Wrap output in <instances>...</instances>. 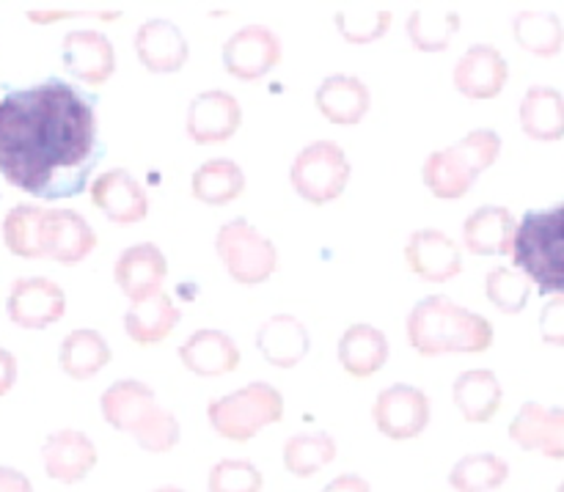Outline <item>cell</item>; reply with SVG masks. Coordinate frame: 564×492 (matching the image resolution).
<instances>
[{
  "label": "cell",
  "mask_w": 564,
  "mask_h": 492,
  "mask_svg": "<svg viewBox=\"0 0 564 492\" xmlns=\"http://www.w3.org/2000/svg\"><path fill=\"white\" fill-rule=\"evenodd\" d=\"M510 479V462L499 455H466L452 466L449 488L455 492H494Z\"/></svg>",
  "instance_id": "obj_33"
},
{
  "label": "cell",
  "mask_w": 564,
  "mask_h": 492,
  "mask_svg": "<svg viewBox=\"0 0 564 492\" xmlns=\"http://www.w3.org/2000/svg\"><path fill=\"white\" fill-rule=\"evenodd\" d=\"M138 61L154 75H171L187 64V42L169 20H149L135 33Z\"/></svg>",
  "instance_id": "obj_26"
},
{
  "label": "cell",
  "mask_w": 564,
  "mask_h": 492,
  "mask_svg": "<svg viewBox=\"0 0 564 492\" xmlns=\"http://www.w3.org/2000/svg\"><path fill=\"white\" fill-rule=\"evenodd\" d=\"M556 492H564V482H562V484H560V490H556Z\"/></svg>",
  "instance_id": "obj_43"
},
{
  "label": "cell",
  "mask_w": 564,
  "mask_h": 492,
  "mask_svg": "<svg viewBox=\"0 0 564 492\" xmlns=\"http://www.w3.org/2000/svg\"><path fill=\"white\" fill-rule=\"evenodd\" d=\"M405 264L427 284H446L463 273V253L446 231L419 229L405 245Z\"/></svg>",
  "instance_id": "obj_15"
},
{
  "label": "cell",
  "mask_w": 564,
  "mask_h": 492,
  "mask_svg": "<svg viewBox=\"0 0 564 492\" xmlns=\"http://www.w3.org/2000/svg\"><path fill=\"white\" fill-rule=\"evenodd\" d=\"M455 407L468 424H490L505 402V389L490 369H468L452 383Z\"/></svg>",
  "instance_id": "obj_27"
},
{
  "label": "cell",
  "mask_w": 564,
  "mask_h": 492,
  "mask_svg": "<svg viewBox=\"0 0 564 492\" xmlns=\"http://www.w3.org/2000/svg\"><path fill=\"white\" fill-rule=\"evenodd\" d=\"M512 33L527 53L540 55V58H554L564 47L562 20L549 11H521L512 22Z\"/></svg>",
  "instance_id": "obj_34"
},
{
  "label": "cell",
  "mask_w": 564,
  "mask_h": 492,
  "mask_svg": "<svg viewBox=\"0 0 564 492\" xmlns=\"http://www.w3.org/2000/svg\"><path fill=\"white\" fill-rule=\"evenodd\" d=\"M389 339H386L383 330L369 322L350 325L341 334L339 347H336V358H339L341 369L356 380H367L378 374L389 363Z\"/></svg>",
  "instance_id": "obj_25"
},
{
  "label": "cell",
  "mask_w": 564,
  "mask_h": 492,
  "mask_svg": "<svg viewBox=\"0 0 564 492\" xmlns=\"http://www.w3.org/2000/svg\"><path fill=\"white\" fill-rule=\"evenodd\" d=\"M314 102L330 124L356 127L367 119L369 108H372V94H369L367 83L358 77L330 75L319 83Z\"/></svg>",
  "instance_id": "obj_24"
},
{
  "label": "cell",
  "mask_w": 564,
  "mask_h": 492,
  "mask_svg": "<svg viewBox=\"0 0 564 492\" xmlns=\"http://www.w3.org/2000/svg\"><path fill=\"white\" fill-rule=\"evenodd\" d=\"M42 460L44 471L53 482L72 488L97 468L99 455L97 446L86 433H80V429H58V433L47 435V440H44Z\"/></svg>",
  "instance_id": "obj_16"
},
{
  "label": "cell",
  "mask_w": 564,
  "mask_h": 492,
  "mask_svg": "<svg viewBox=\"0 0 564 492\" xmlns=\"http://www.w3.org/2000/svg\"><path fill=\"white\" fill-rule=\"evenodd\" d=\"M180 306L171 300V295L158 292V295L147 297V300L132 303V306L127 308L121 325H124V334L130 336L138 347H152L169 339L176 330V325H180Z\"/></svg>",
  "instance_id": "obj_28"
},
{
  "label": "cell",
  "mask_w": 564,
  "mask_h": 492,
  "mask_svg": "<svg viewBox=\"0 0 564 492\" xmlns=\"http://www.w3.org/2000/svg\"><path fill=\"white\" fill-rule=\"evenodd\" d=\"M510 438L523 451H540L549 460H564V407L527 402L512 418Z\"/></svg>",
  "instance_id": "obj_19"
},
{
  "label": "cell",
  "mask_w": 564,
  "mask_h": 492,
  "mask_svg": "<svg viewBox=\"0 0 564 492\" xmlns=\"http://www.w3.org/2000/svg\"><path fill=\"white\" fill-rule=\"evenodd\" d=\"M540 336L545 345L564 347V295H551L540 311Z\"/></svg>",
  "instance_id": "obj_38"
},
{
  "label": "cell",
  "mask_w": 564,
  "mask_h": 492,
  "mask_svg": "<svg viewBox=\"0 0 564 492\" xmlns=\"http://www.w3.org/2000/svg\"><path fill=\"white\" fill-rule=\"evenodd\" d=\"M430 416H433V407H430L427 394L408 383L383 389L372 405L378 433L389 440H397V444L419 438L430 427Z\"/></svg>",
  "instance_id": "obj_9"
},
{
  "label": "cell",
  "mask_w": 564,
  "mask_h": 492,
  "mask_svg": "<svg viewBox=\"0 0 564 492\" xmlns=\"http://www.w3.org/2000/svg\"><path fill=\"white\" fill-rule=\"evenodd\" d=\"M264 477L251 460H220L209 468L207 492H262Z\"/></svg>",
  "instance_id": "obj_37"
},
{
  "label": "cell",
  "mask_w": 564,
  "mask_h": 492,
  "mask_svg": "<svg viewBox=\"0 0 564 492\" xmlns=\"http://www.w3.org/2000/svg\"><path fill=\"white\" fill-rule=\"evenodd\" d=\"M215 253L226 267L229 278L240 286H259L273 278L279 267V251L273 240L262 234L246 218H235L224 223L215 237Z\"/></svg>",
  "instance_id": "obj_8"
},
{
  "label": "cell",
  "mask_w": 564,
  "mask_h": 492,
  "mask_svg": "<svg viewBox=\"0 0 564 492\" xmlns=\"http://www.w3.org/2000/svg\"><path fill=\"white\" fill-rule=\"evenodd\" d=\"M242 127V108L237 97L229 91H213L198 94L187 108L185 130L187 138L198 146H213V143H226L237 135Z\"/></svg>",
  "instance_id": "obj_13"
},
{
  "label": "cell",
  "mask_w": 564,
  "mask_h": 492,
  "mask_svg": "<svg viewBox=\"0 0 564 492\" xmlns=\"http://www.w3.org/2000/svg\"><path fill=\"white\" fill-rule=\"evenodd\" d=\"M152 492H185V490H182V488H171V484H169V488H158V490H152Z\"/></svg>",
  "instance_id": "obj_42"
},
{
  "label": "cell",
  "mask_w": 564,
  "mask_h": 492,
  "mask_svg": "<svg viewBox=\"0 0 564 492\" xmlns=\"http://www.w3.org/2000/svg\"><path fill=\"white\" fill-rule=\"evenodd\" d=\"M352 176L350 157L334 141H314L295 154L290 182L297 196L312 207H325L341 198Z\"/></svg>",
  "instance_id": "obj_7"
},
{
  "label": "cell",
  "mask_w": 564,
  "mask_h": 492,
  "mask_svg": "<svg viewBox=\"0 0 564 492\" xmlns=\"http://www.w3.org/2000/svg\"><path fill=\"white\" fill-rule=\"evenodd\" d=\"M113 352L105 336L94 328H75L64 336L58 347V363L64 369L66 378L77 380H91L102 372L110 363Z\"/></svg>",
  "instance_id": "obj_29"
},
{
  "label": "cell",
  "mask_w": 564,
  "mask_h": 492,
  "mask_svg": "<svg viewBox=\"0 0 564 492\" xmlns=\"http://www.w3.org/2000/svg\"><path fill=\"white\" fill-rule=\"evenodd\" d=\"M165 278H169V259L154 242L130 245L119 253L113 264L116 286L130 303L147 300L163 292Z\"/></svg>",
  "instance_id": "obj_14"
},
{
  "label": "cell",
  "mask_w": 564,
  "mask_h": 492,
  "mask_svg": "<svg viewBox=\"0 0 564 492\" xmlns=\"http://www.w3.org/2000/svg\"><path fill=\"white\" fill-rule=\"evenodd\" d=\"M501 135L496 130H474L452 146L433 152L422 165L424 187L438 201H460L471 193L479 176L499 160Z\"/></svg>",
  "instance_id": "obj_5"
},
{
  "label": "cell",
  "mask_w": 564,
  "mask_h": 492,
  "mask_svg": "<svg viewBox=\"0 0 564 492\" xmlns=\"http://www.w3.org/2000/svg\"><path fill=\"white\" fill-rule=\"evenodd\" d=\"M0 492H33L25 473L0 466Z\"/></svg>",
  "instance_id": "obj_41"
},
{
  "label": "cell",
  "mask_w": 564,
  "mask_h": 492,
  "mask_svg": "<svg viewBox=\"0 0 564 492\" xmlns=\"http://www.w3.org/2000/svg\"><path fill=\"white\" fill-rule=\"evenodd\" d=\"M510 256L540 295H564V201L518 220Z\"/></svg>",
  "instance_id": "obj_4"
},
{
  "label": "cell",
  "mask_w": 564,
  "mask_h": 492,
  "mask_svg": "<svg viewBox=\"0 0 564 492\" xmlns=\"http://www.w3.org/2000/svg\"><path fill=\"white\" fill-rule=\"evenodd\" d=\"M102 157L91 99L64 80L17 88L0 99V174L44 201L86 190Z\"/></svg>",
  "instance_id": "obj_1"
},
{
  "label": "cell",
  "mask_w": 564,
  "mask_h": 492,
  "mask_svg": "<svg viewBox=\"0 0 564 492\" xmlns=\"http://www.w3.org/2000/svg\"><path fill=\"white\" fill-rule=\"evenodd\" d=\"M281 39L264 25H246L224 44V66L237 80H259L281 64Z\"/></svg>",
  "instance_id": "obj_12"
},
{
  "label": "cell",
  "mask_w": 564,
  "mask_h": 492,
  "mask_svg": "<svg viewBox=\"0 0 564 492\" xmlns=\"http://www.w3.org/2000/svg\"><path fill=\"white\" fill-rule=\"evenodd\" d=\"M455 88L468 99H494L505 91L510 80V66L505 55L490 44H474L463 53L455 66Z\"/></svg>",
  "instance_id": "obj_20"
},
{
  "label": "cell",
  "mask_w": 564,
  "mask_h": 492,
  "mask_svg": "<svg viewBox=\"0 0 564 492\" xmlns=\"http://www.w3.org/2000/svg\"><path fill=\"white\" fill-rule=\"evenodd\" d=\"M91 204L116 226H132L147 220L149 193L130 171L110 168L88 187Z\"/></svg>",
  "instance_id": "obj_11"
},
{
  "label": "cell",
  "mask_w": 564,
  "mask_h": 492,
  "mask_svg": "<svg viewBox=\"0 0 564 492\" xmlns=\"http://www.w3.org/2000/svg\"><path fill=\"white\" fill-rule=\"evenodd\" d=\"M6 311L17 328L44 330L64 319L66 295L55 281L42 278V275H28L11 284Z\"/></svg>",
  "instance_id": "obj_10"
},
{
  "label": "cell",
  "mask_w": 564,
  "mask_h": 492,
  "mask_svg": "<svg viewBox=\"0 0 564 492\" xmlns=\"http://www.w3.org/2000/svg\"><path fill=\"white\" fill-rule=\"evenodd\" d=\"M257 347L270 367L295 369L312 350V336L292 314H273L257 330Z\"/></svg>",
  "instance_id": "obj_23"
},
{
  "label": "cell",
  "mask_w": 564,
  "mask_h": 492,
  "mask_svg": "<svg viewBox=\"0 0 564 492\" xmlns=\"http://www.w3.org/2000/svg\"><path fill=\"white\" fill-rule=\"evenodd\" d=\"M44 220L47 207L20 204L3 220V242L14 256L44 259Z\"/></svg>",
  "instance_id": "obj_32"
},
{
  "label": "cell",
  "mask_w": 564,
  "mask_h": 492,
  "mask_svg": "<svg viewBox=\"0 0 564 492\" xmlns=\"http://www.w3.org/2000/svg\"><path fill=\"white\" fill-rule=\"evenodd\" d=\"M180 361L196 378H226L240 367L242 356L229 334L215 328H202L180 345Z\"/></svg>",
  "instance_id": "obj_21"
},
{
  "label": "cell",
  "mask_w": 564,
  "mask_h": 492,
  "mask_svg": "<svg viewBox=\"0 0 564 492\" xmlns=\"http://www.w3.org/2000/svg\"><path fill=\"white\" fill-rule=\"evenodd\" d=\"M516 215L499 204L474 209L463 223V245L474 256H510L516 242Z\"/></svg>",
  "instance_id": "obj_22"
},
{
  "label": "cell",
  "mask_w": 564,
  "mask_h": 492,
  "mask_svg": "<svg viewBox=\"0 0 564 492\" xmlns=\"http://www.w3.org/2000/svg\"><path fill=\"white\" fill-rule=\"evenodd\" d=\"M99 413L105 424L116 433H127L135 438L149 455H165L176 449L182 438V427L174 413L158 405V396L141 380H116L99 396Z\"/></svg>",
  "instance_id": "obj_3"
},
{
  "label": "cell",
  "mask_w": 564,
  "mask_h": 492,
  "mask_svg": "<svg viewBox=\"0 0 564 492\" xmlns=\"http://www.w3.org/2000/svg\"><path fill=\"white\" fill-rule=\"evenodd\" d=\"M323 492H372V484L358 473H341L334 482L325 484Z\"/></svg>",
  "instance_id": "obj_39"
},
{
  "label": "cell",
  "mask_w": 564,
  "mask_h": 492,
  "mask_svg": "<svg viewBox=\"0 0 564 492\" xmlns=\"http://www.w3.org/2000/svg\"><path fill=\"white\" fill-rule=\"evenodd\" d=\"M485 295L501 314H521L532 297V281L518 267H496L485 278Z\"/></svg>",
  "instance_id": "obj_36"
},
{
  "label": "cell",
  "mask_w": 564,
  "mask_h": 492,
  "mask_svg": "<svg viewBox=\"0 0 564 492\" xmlns=\"http://www.w3.org/2000/svg\"><path fill=\"white\" fill-rule=\"evenodd\" d=\"M66 72L86 86H105L116 72L113 44L99 31H69L61 44Z\"/></svg>",
  "instance_id": "obj_18"
},
{
  "label": "cell",
  "mask_w": 564,
  "mask_h": 492,
  "mask_svg": "<svg viewBox=\"0 0 564 492\" xmlns=\"http://www.w3.org/2000/svg\"><path fill=\"white\" fill-rule=\"evenodd\" d=\"M17 383V358L0 347V396L9 394Z\"/></svg>",
  "instance_id": "obj_40"
},
{
  "label": "cell",
  "mask_w": 564,
  "mask_h": 492,
  "mask_svg": "<svg viewBox=\"0 0 564 492\" xmlns=\"http://www.w3.org/2000/svg\"><path fill=\"white\" fill-rule=\"evenodd\" d=\"M523 135L540 143H554L564 138V97L551 86H532L521 102Z\"/></svg>",
  "instance_id": "obj_31"
},
{
  "label": "cell",
  "mask_w": 564,
  "mask_h": 492,
  "mask_svg": "<svg viewBox=\"0 0 564 492\" xmlns=\"http://www.w3.org/2000/svg\"><path fill=\"white\" fill-rule=\"evenodd\" d=\"M336 440L328 433L292 435L284 444V468L297 479H308L336 460Z\"/></svg>",
  "instance_id": "obj_35"
},
{
  "label": "cell",
  "mask_w": 564,
  "mask_h": 492,
  "mask_svg": "<svg viewBox=\"0 0 564 492\" xmlns=\"http://www.w3.org/2000/svg\"><path fill=\"white\" fill-rule=\"evenodd\" d=\"M405 336L411 350L422 358L482 356L496 339L488 317L446 295L422 297L408 314Z\"/></svg>",
  "instance_id": "obj_2"
},
{
  "label": "cell",
  "mask_w": 564,
  "mask_h": 492,
  "mask_svg": "<svg viewBox=\"0 0 564 492\" xmlns=\"http://www.w3.org/2000/svg\"><path fill=\"white\" fill-rule=\"evenodd\" d=\"M284 418V396L270 383H248L207 405V422L231 444H248Z\"/></svg>",
  "instance_id": "obj_6"
},
{
  "label": "cell",
  "mask_w": 564,
  "mask_h": 492,
  "mask_svg": "<svg viewBox=\"0 0 564 492\" xmlns=\"http://www.w3.org/2000/svg\"><path fill=\"white\" fill-rule=\"evenodd\" d=\"M191 193L204 207H226L246 193V171L229 157L207 160L193 171Z\"/></svg>",
  "instance_id": "obj_30"
},
{
  "label": "cell",
  "mask_w": 564,
  "mask_h": 492,
  "mask_svg": "<svg viewBox=\"0 0 564 492\" xmlns=\"http://www.w3.org/2000/svg\"><path fill=\"white\" fill-rule=\"evenodd\" d=\"M97 248V231L75 209H47L44 220V259L75 267Z\"/></svg>",
  "instance_id": "obj_17"
}]
</instances>
